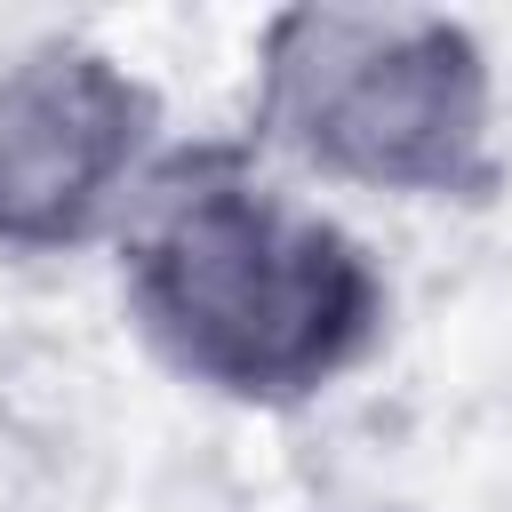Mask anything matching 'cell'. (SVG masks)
Segmentation results:
<instances>
[{
    "mask_svg": "<svg viewBox=\"0 0 512 512\" xmlns=\"http://www.w3.org/2000/svg\"><path fill=\"white\" fill-rule=\"evenodd\" d=\"M248 144L320 184L488 208L504 192L496 64L448 8L296 0L248 48Z\"/></svg>",
    "mask_w": 512,
    "mask_h": 512,
    "instance_id": "7a4b0ae2",
    "label": "cell"
},
{
    "mask_svg": "<svg viewBox=\"0 0 512 512\" xmlns=\"http://www.w3.org/2000/svg\"><path fill=\"white\" fill-rule=\"evenodd\" d=\"M112 264L136 344L176 384L256 416L312 408L392 328L376 248L248 136L168 144L112 232Z\"/></svg>",
    "mask_w": 512,
    "mask_h": 512,
    "instance_id": "6da1fadb",
    "label": "cell"
},
{
    "mask_svg": "<svg viewBox=\"0 0 512 512\" xmlns=\"http://www.w3.org/2000/svg\"><path fill=\"white\" fill-rule=\"evenodd\" d=\"M160 152V88L128 56L80 32L16 48L0 64V256L112 240Z\"/></svg>",
    "mask_w": 512,
    "mask_h": 512,
    "instance_id": "3957f363",
    "label": "cell"
}]
</instances>
